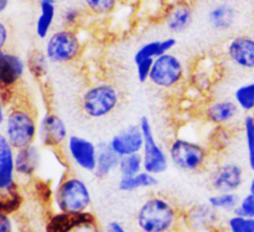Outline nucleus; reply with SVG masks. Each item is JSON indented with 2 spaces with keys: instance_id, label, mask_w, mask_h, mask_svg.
Returning <instances> with one entry per match:
<instances>
[{
  "instance_id": "obj_1",
  "label": "nucleus",
  "mask_w": 254,
  "mask_h": 232,
  "mask_svg": "<svg viewBox=\"0 0 254 232\" xmlns=\"http://www.w3.org/2000/svg\"><path fill=\"white\" fill-rule=\"evenodd\" d=\"M183 210L173 199L161 194L148 196L135 213V225L140 232H179Z\"/></svg>"
},
{
  "instance_id": "obj_2",
  "label": "nucleus",
  "mask_w": 254,
  "mask_h": 232,
  "mask_svg": "<svg viewBox=\"0 0 254 232\" xmlns=\"http://www.w3.org/2000/svg\"><path fill=\"white\" fill-rule=\"evenodd\" d=\"M54 213L77 215L91 211L92 193L86 181L74 173H64L52 191Z\"/></svg>"
},
{
  "instance_id": "obj_3",
  "label": "nucleus",
  "mask_w": 254,
  "mask_h": 232,
  "mask_svg": "<svg viewBox=\"0 0 254 232\" xmlns=\"http://www.w3.org/2000/svg\"><path fill=\"white\" fill-rule=\"evenodd\" d=\"M10 104L11 107L5 119L6 139L15 151L35 144L39 134L36 111L30 106L29 102L17 98L16 96Z\"/></svg>"
},
{
  "instance_id": "obj_4",
  "label": "nucleus",
  "mask_w": 254,
  "mask_h": 232,
  "mask_svg": "<svg viewBox=\"0 0 254 232\" xmlns=\"http://www.w3.org/2000/svg\"><path fill=\"white\" fill-rule=\"evenodd\" d=\"M171 165L185 173H202L212 165L213 153L206 144L185 137H175L168 146Z\"/></svg>"
},
{
  "instance_id": "obj_5",
  "label": "nucleus",
  "mask_w": 254,
  "mask_h": 232,
  "mask_svg": "<svg viewBox=\"0 0 254 232\" xmlns=\"http://www.w3.org/2000/svg\"><path fill=\"white\" fill-rule=\"evenodd\" d=\"M122 102L121 89L109 82H97L81 94L79 107L87 118L103 119L113 114Z\"/></svg>"
},
{
  "instance_id": "obj_6",
  "label": "nucleus",
  "mask_w": 254,
  "mask_h": 232,
  "mask_svg": "<svg viewBox=\"0 0 254 232\" xmlns=\"http://www.w3.org/2000/svg\"><path fill=\"white\" fill-rule=\"evenodd\" d=\"M44 52L51 64H71L81 56V39L74 29L61 27L59 30H55L47 37Z\"/></svg>"
},
{
  "instance_id": "obj_7",
  "label": "nucleus",
  "mask_w": 254,
  "mask_h": 232,
  "mask_svg": "<svg viewBox=\"0 0 254 232\" xmlns=\"http://www.w3.org/2000/svg\"><path fill=\"white\" fill-rule=\"evenodd\" d=\"M188 79L186 66L183 60L176 55H163L154 60L149 82L154 87L163 91H173L183 86Z\"/></svg>"
},
{
  "instance_id": "obj_8",
  "label": "nucleus",
  "mask_w": 254,
  "mask_h": 232,
  "mask_svg": "<svg viewBox=\"0 0 254 232\" xmlns=\"http://www.w3.org/2000/svg\"><path fill=\"white\" fill-rule=\"evenodd\" d=\"M141 132L144 137V146L141 149L143 158V169L146 173L159 176L163 175L170 168V159L168 152L159 143L154 133L153 126L148 116H143L139 121Z\"/></svg>"
},
{
  "instance_id": "obj_9",
  "label": "nucleus",
  "mask_w": 254,
  "mask_h": 232,
  "mask_svg": "<svg viewBox=\"0 0 254 232\" xmlns=\"http://www.w3.org/2000/svg\"><path fill=\"white\" fill-rule=\"evenodd\" d=\"M44 230L46 232H104L92 211L77 215L52 211L47 215Z\"/></svg>"
},
{
  "instance_id": "obj_10",
  "label": "nucleus",
  "mask_w": 254,
  "mask_h": 232,
  "mask_svg": "<svg viewBox=\"0 0 254 232\" xmlns=\"http://www.w3.org/2000/svg\"><path fill=\"white\" fill-rule=\"evenodd\" d=\"M207 175L208 184L215 193H237L245 184V170L235 161L212 163Z\"/></svg>"
},
{
  "instance_id": "obj_11",
  "label": "nucleus",
  "mask_w": 254,
  "mask_h": 232,
  "mask_svg": "<svg viewBox=\"0 0 254 232\" xmlns=\"http://www.w3.org/2000/svg\"><path fill=\"white\" fill-rule=\"evenodd\" d=\"M26 64L20 56L0 51V97L4 104L11 103L16 87L21 82Z\"/></svg>"
},
{
  "instance_id": "obj_12",
  "label": "nucleus",
  "mask_w": 254,
  "mask_h": 232,
  "mask_svg": "<svg viewBox=\"0 0 254 232\" xmlns=\"http://www.w3.org/2000/svg\"><path fill=\"white\" fill-rule=\"evenodd\" d=\"M222 224L221 214L207 203L193 204L183 210L184 232H216Z\"/></svg>"
},
{
  "instance_id": "obj_13",
  "label": "nucleus",
  "mask_w": 254,
  "mask_h": 232,
  "mask_svg": "<svg viewBox=\"0 0 254 232\" xmlns=\"http://www.w3.org/2000/svg\"><path fill=\"white\" fill-rule=\"evenodd\" d=\"M66 156L77 169L86 173H94L98 156V146L91 139L72 134L64 144Z\"/></svg>"
},
{
  "instance_id": "obj_14",
  "label": "nucleus",
  "mask_w": 254,
  "mask_h": 232,
  "mask_svg": "<svg viewBox=\"0 0 254 232\" xmlns=\"http://www.w3.org/2000/svg\"><path fill=\"white\" fill-rule=\"evenodd\" d=\"M68 137V128L61 116L52 111H47L41 117L37 139L42 147L57 152L64 148Z\"/></svg>"
},
{
  "instance_id": "obj_15",
  "label": "nucleus",
  "mask_w": 254,
  "mask_h": 232,
  "mask_svg": "<svg viewBox=\"0 0 254 232\" xmlns=\"http://www.w3.org/2000/svg\"><path fill=\"white\" fill-rule=\"evenodd\" d=\"M240 111L233 99L220 98L207 103L203 109V117L206 122L215 128L231 127L240 116Z\"/></svg>"
},
{
  "instance_id": "obj_16",
  "label": "nucleus",
  "mask_w": 254,
  "mask_h": 232,
  "mask_svg": "<svg viewBox=\"0 0 254 232\" xmlns=\"http://www.w3.org/2000/svg\"><path fill=\"white\" fill-rule=\"evenodd\" d=\"M112 149L119 156L141 153L144 146V137L140 124H129L114 134L109 141Z\"/></svg>"
},
{
  "instance_id": "obj_17",
  "label": "nucleus",
  "mask_w": 254,
  "mask_h": 232,
  "mask_svg": "<svg viewBox=\"0 0 254 232\" xmlns=\"http://www.w3.org/2000/svg\"><path fill=\"white\" fill-rule=\"evenodd\" d=\"M228 61L242 70H254V37L240 35L233 37L226 46Z\"/></svg>"
},
{
  "instance_id": "obj_18",
  "label": "nucleus",
  "mask_w": 254,
  "mask_h": 232,
  "mask_svg": "<svg viewBox=\"0 0 254 232\" xmlns=\"http://www.w3.org/2000/svg\"><path fill=\"white\" fill-rule=\"evenodd\" d=\"M42 154L40 147L31 144L15 151V171L16 175L24 179H32L41 168Z\"/></svg>"
},
{
  "instance_id": "obj_19",
  "label": "nucleus",
  "mask_w": 254,
  "mask_h": 232,
  "mask_svg": "<svg viewBox=\"0 0 254 232\" xmlns=\"http://www.w3.org/2000/svg\"><path fill=\"white\" fill-rule=\"evenodd\" d=\"M15 149L5 136H0V191L19 186L15 179Z\"/></svg>"
},
{
  "instance_id": "obj_20",
  "label": "nucleus",
  "mask_w": 254,
  "mask_h": 232,
  "mask_svg": "<svg viewBox=\"0 0 254 232\" xmlns=\"http://www.w3.org/2000/svg\"><path fill=\"white\" fill-rule=\"evenodd\" d=\"M97 146H98V156H97V166L93 174L97 178L106 179L118 171L121 156L112 149L109 142H101Z\"/></svg>"
},
{
  "instance_id": "obj_21",
  "label": "nucleus",
  "mask_w": 254,
  "mask_h": 232,
  "mask_svg": "<svg viewBox=\"0 0 254 232\" xmlns=\"http://www.w3.org/2000/svg\"><path fill=\"white\" fill-rule=\"evenodd\" d=\"M176 46L175 37H166L164 40H154L141 45L134 54V64L143 60H155L163 55L169 54Z\"/></svg>"
},
{
  "instance_id": "obj_22",
  "label": "nucleus",
  "mask_w": 254,
  "mask_h": 232,
  "mask_svg": "<svg viewBox=\"0 0 254 232\" xmlns=\"http://www.w3.org/2000/svg\"><path fill=\"white\" fill-rule=\"evenodd\" d=\"M158 176L143 170L135 175L121 176L117 184V189L123 193H133L144 189H151L158 185Z\"/></svg>"
},
{
  "instance_id": "obj_23",
  "label": "nucleus",
  "mask_w": 254,
  "mask_h": 232,
  "mask_svg": "<svg viewBox=\"0 0 254 232\" xmlns=\"http://www.w3.org/2000/svg\"><path fill=\"white\" fill-rule=\"evenodd\" d=\"M192 22V10L189 4H178L166 17V27L173 34H180L189 29Z\"/></svg>"
},
{
  "instance_id": "obj_24",
  "label": "nucleus",
  "mask_w": 254,
  "mask_h": 232,
  "mask_svg": "<svg viewBox=\"0 0 254 232\" xmlns=\"http://www.w3.org/2000/svg\"><path fill=\"white\" fill-rule=\"evenodd\" d=\"M57 0H40V15L36 21V35L40 39H47L51 34L56 19Z\"/></svg>"
},
{
  "instance_id": "obj_25",
  "label": "nucleus",
  "mask_w": 254,
  "mask_h": 232,
  "mask_svg": "<svg viewBox=\"0 0 254 232\" xmlns=\"http://www.w3.org/2000/svg\"><path fill=\"white\" fill-rule=\"evenodd\" d=\"M236 10L230 4H218L213 6L208 12V22L211 26L218 31H226L235 24Z\"/></svg>"
},
{
  "instance_id": "obj_26",
  "label": "nucleus",
  "mask_w": 254,
  "mask_h": 232,
  "mask_svg": "<svg viewBox=\"0 0 254 232\" xmlns=\"http://www.w3.org/2000/svg\"><path fill=\"white\" fill-rule=\"evenodd\" d=\"M240 195L237 193H213L208 198L207 204L217 213H235L240 204Z\"/></svg>"
},
{
  "instance_id": "obj_27",
  "label": "nucleus",
  "mask_w": 254,
  "mask_h": 232,
  "mask_svg": "<svg viewBox=\"0 0 254 232\" xmlns=\"http://www.w3.org/2000/svg\"><path fill=\"white\" fill-rule=\"evenodd\" d=\"M26 67L34 78H36L37 81L44 79L49 72V60H47L45 52L40 51V50H34L27 57Z\"/></svg>"
},
{
  "instance_id": "obj_28",
  "label": "nucleus",
  "mask_w": 254,
  "mask_h": 232,
  "mask_svg": "<svg viewBox=\"0 0 254 232\" xmlns=\"http://www.w3.org/2000/svg\"><path fill=\"white\" fill-rule=\"evenodd\" d=\"M233 101L243 112H254V82L241 84L233 93Z\"/></svg>"
},
{
  "instance_id": "obj_29",
  "label": "nucleus",
  "mask_w": 254,
  "mask_h": 232,
  "mask_svg": "<svg viewBox=\"0 0 254 232\" xmlns=\"http://www.w3.org/2000/svg\"><path fill=\"white\" fill-rule=\"evenodd\" d=\"M243 134H245L246 149H247L248 166L254 171V117L253 114H247L243 118Z\"/></svg>"
},
{
  "instance_id": "obj_30",
  "label": "nucleus",
  "mask_w": 254,
  "mask_h": 232,
  "mask_svg": "<svg viewBox=\"0 0 254 232\" xmlns=\"http://www.w3.org/2000/svg\"><path fill=\"white\" fill-rule=\"evenodd\" d=\"M143 158L141 154H131V155L122 156L119 161L118 173L121 176H131L143 171Z\"/></svg>"
},
{
  "instance_id": "obj_31",
  "label": "nucleus",
  "mask_w": 254,
  "mask_h": 232,
  "mask_svg": "<svg viewBox=\"0 0 254 232\" xmlns=\"http://www.w3.org/2000/svg\"><path fill=\"white\" fill-rule=\"evenodd\" d=\"M228 232H254V219L232 214L223 223Z\"/></svg>"
},
{
  "instance_id": "obj_32",
  "label": "nucleus",
  "mask_w": 254,
  "mask_h": 232,
  "mask_svg": "<svg viewBox=\"0 0 254 232\" xmlns=\"http://www.w3.org/2000/svg\"><path fill=\"white\" fill-rule=\"evenodd\" d=\"M119 0H83L86 9L93 15L104 16L113 11Z\"/></svg>"
},
{
  "instance_id": "obj_33",
  "label": "nucleus",
  "mask_w": 254,
  "mask_h": 232,
  "mask_svg": "<svg viewBox=\"0 0 254 232\" xmlns=\"http://www.w3.org/2000/svg\"><path fill=\"white\" fill-rule=\"evenodd\" d=\"M82 11L77 6H67L61 11V24L62 27L66 29H74L81 20Z\"/></svg>"
},
{
  "instance_id": "obj_34",
  "label": "nucleus",
  "mask_w": 254,
  "mask_h": 232,
  "mask_svg": "<svg viewBox=\"0 0 254 232\" xmlns=\"http://www.w3.org/2000/svg\"><path fill=\"white\" fill-rule=\"evenodd\" d=\"M233 214L254 219V195L248 193L247 195L241 198L240 204H238L237 209H236Z\"/></svg>"
},
{
  "instance_id": "obj_35",
  "label": "nucleus",
  "mask_w": 254,
  "mask_h": 232,
  "mask_svg": "<svg viewBox=\"0 0 254 232\" xmlns=\"http://www.w3.org/2000/svg\"><path fill=\"white\" fill-rule=\"evenodd\" d=\"M154 60H143L135 64V72H136V78L141 83L149 82V77H150L151 70H153Z\"/></svg>"
},
{
  "instance_id": "obj_36",
  "label": "nucleus",
  "mask_w": 254,
  "mask_h": 232,
  "mask_svg": "<svg viewBox=\"0 0 254 232\" xmlns=\"http://www.w3.org/2000/svg\"><path fill=\"white\" fill-rule=\"evenodd\" d=\"M0 232H15L11 215L0 211Z\"/></svg>"
},
{
  "instance_id": "obj_37",
  "label": "nucleus",
  "mask_w": 254,
  "mask_h": 232,
  "mask_svg": "<svg viewBox=\"0 0 254 232\" xmlns=\"http://www.w3.org/2000/svg\"><path fill=\"white\" fill-rule=\"evenodd\" d=\"M7 37H9V31H7L6 25L2 21H0V51H2V49L6 45Z\"/></svg>"
},
{
  "instance_id": "obj_38",
  "label": "nucleus",
  "mask_w": 254,
  "mask_h": 232,
  "mask_svg": "<svg viewBox=\"0 0 254 232\" xmlns=\"http://www.w3.org/2000/svg\"><path fill=\"white\" fill-rule=\"evenodd\" d=\"M104 232H127V230L121 223H118V221H111V223L107 224V226L104 228Z\"/></svg>"
},
{
  "instance_id": "obj_39",
  "label": "nucleus",
  "mask_w": 254,
  "mask_h": 232,
  "mask_svg": "<svg viewBox=\"0 0 254 232\" xmlns=\"http://www.w3.org/2000/svg\"><path fill=\"white\" fill-rule=\"evenodd\" d=\"M4 103H2V101H1V97H0V124L2 123V122H4Z\"/></svg>"
},
{
  "instance_id": "obj_40",
  "label": "nucleus",
  "mask_w": 254,
  "mask_h": 232,
  "mask_svg": "<svg viewBox=\"0 0 254 232\" xmlns=\"http://www.w3.org/2000/svg\"><path fill=\"white\" fill-rule=\"evenodd\" d=\"M248 193L252 194L254 195V171H253V175L250 180V186H248Z\"/></svg>"
},
{
  "instance_id": "obj_41",
  "label": "nucleus",
  "mask_w": 254,
  "mask_h": 232,
  "mask_svg": "<svg viewBox=\"0 0 254 232\" xmlns=\"http://www.w3.org/2000/svg\"><path fill=\"white\" fill-rule=\"evenodd\" d=\"M7 5H9V0H0V14L6 9Z\"/></svg>"
},
{
  "instance_id": "obj_42",
  "label": "nucleus",
  "mask_w": 254,
  "mask_h": 232,
  "mask_svg": "<svg viewBox=\"0 0 254 232\" xmlns=\"http://www.w3.org/2000/svg\"><path fill=\"white\" fill-rule=\"evenodd\" d=\"M216 232H228V231L226 230V229H225V226H223V224H222V225H221L220 228L217 229V231H216Z\"/></svg>"
},
{
  "instance_id": "obj_43",
  "label": "nucleus",
  "mask_w": 254,
  "mask_h": 232,
  "mask_svg": "<svg viewBox=\"0 0 254 232\" xmlns=\"http://www.w3.org/2000/svg\"><path fill=\"white\" fill-rule=\"evenodd\" d=\"M39 232H46V231H45V230H44V231H39Z\"/></svg>"
},
{
  "instance_id": "obj_44",
  "label": "nucleus",
  "mask_w": 254,
  "mask_h": 232,
  "mask_svg": "<svg viewBox=\"0 0 254 232\" xmlns=\"http://www.w3.org/2000/svg\"><path fill=\"white\" fill-rule=\"evenodd\" d=\"M179 232H184V231H179Z\"/></svg>"
},
{
  "instance_id": "obj_45",
  "label": "nucleus",
  "mask_w": 254,
  "mask_h": 232,
  "mask_svg": "<svg viewBox=\"0 0 254 232\" xmlns=\"http://www.w3.org/2000/svg\"><path fill=\"white\" fill-rule=\"evenodd\" d=\"M253 117H254V112H253Z\"/></svg>"
}]
</instances>
